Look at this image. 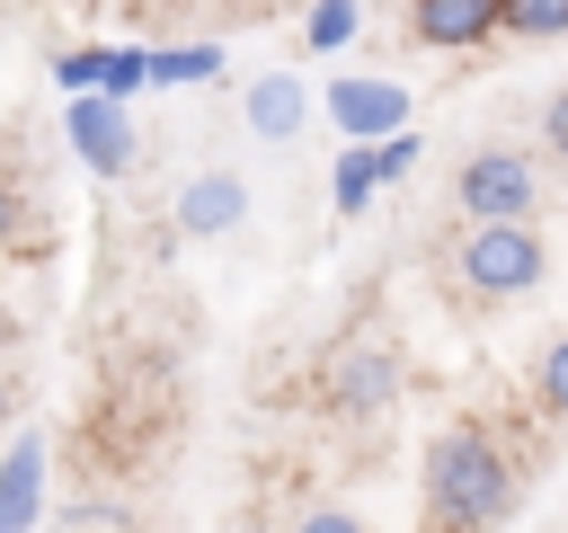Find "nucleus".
<instances>
[{"label": "nucleus", "mask_w": 568, "mask_h": 533, "mask_svg": "<svg viewBox=\"0 0 568 533\" xmlns=\"http://www.w3.org/2000/svg\"><path fill=\"white\" fill-rule=\"evenodd\" d=\"M36 515H44V435H18L0 462V533H18Z\"/></svg>", "instance_id": "nucleus-10"}, {"label": "nucleus", "mask_w": 568, "mask_h": 533, "mask_svg": "<svg viewBox=\"0 0 568 533\" xmlns=\"http://www.w3.org/2000/svg\"><path fill=\"white\" fill-rule=\"evenodd\" d=\"M408 36L435 53H479L488 36H506V0H408Z\"/></svg>", "instance_id": "nucleus-7"}, {"label": "nucleus", "mask_w": 568, "mask_h": 533, "mask_svg": "<svg viewBox=\"0 0 568 533\" xmlns=\"http://www.w3.org/2000/svg\"><path fill=\"white\" fill-rule=\"evenodd\" d=\"M62 133H71L80 169H98V178H124V169H133V115H124L115 89H71Z\"/></svg>", "instance_id": "nucleus-6"}, {"label": "nucleus", "mask_w": 568, "mask_h": 533, "mask_svg": "<svg viewBox=\"0 0 568 533\" xmlns=\"http://www.w3.org/2000/svg\"><path fill=\"white\" fill-rule=\"evenodd\" d=\"M364 36V0H311L302 18V53H346Z\"/></svg>", "instance_id": "nucleus-12"}, {"label": "nucleus", "mask_w": 568, "mask_h": 533, "mask_svg": "<svg viewBox=\"0 0 568 533\" xmlns=\"http://www.w3.org/2000/svg\"><path fill=\"white\" fill-rule=\"evenodd\" d=\"M532 400H541L550 418H568V329L541 346V364H532Z\"/></svg>", "instance_id": "nucleus-16"}, {"label": "nucleus", "mask_w": 568, "mask_h": 533, "mask_svg": "<svg viewBox=\"0 0 568 533\" xmlns=\"http://www.w3.org/2000/svg\"><path fill=\"white\" fill-rule=\"evenodd\" d=\"M240 107H248V133H257V142H293V133L311 124V89H302L293 71H257Z\"/></svg>", "instance_id": "nucleus-9"}, {"label": "nucleus", "mask_w": 568, "mask_h": 533, "mask_svg": "<svg viewBox=\"0 0 568 533\" xmlns=\"http://www.w3.org/2000/svg\"><path fill=\"white\" fill-rule=\"evenodd\" d=\"M27 231H36V213H27V195H18V187H0V249H18Z\"/></svg>", "instance_id": "nucleus-18"}, {"label": "nucleus", "mask_w": 568, "mask_h": 533, "mask_svg": "<svg viewBox=\"0 0 568 533\" xmlns=\"http://www.w3.org/2000/svg\"><path fill=\"white\" fill-rule=\"evenodd\" d=\"M195 80H222V44H169L160 53V89H195Z\"/></svg>", "instance_id": "nucleus-14"}, {"label": "nucleus", "mask_w": 568, "mask_h": 533, "mask_svg": "<svg viewBox=\"0 0 568 533\" xmlns=\"http://www.w3.org/2000/svg\"><path fill=\"white\" fill-rule=\"evenodd\" d=\"M382 178H390V169H382V142H346V151H337V169H328V204L355 222V213L382 195Z\"/></svg>", "instance_id": "nucleus-11"}, {"label": "nucleus", "mask_w": 568, "mask_h": 533, "mask_svg": "<svg viewBox=\"0 0 568 533\" xmlns=\"http://www.w3.org/2000/svg\"><path fill=\"white\" fill-rule=\"evenodd\" d=\"M541 142H550V151H559V160H568V89H559V98H550V107H541Z\"/></svg>", "instance_id": "nucleus-20"}, {"label": "nucleus", "mask_w": 568, "mask_h": 533, "mask_svg": "<svg viewBox=\"0 0 568 533\" xmlns=\"http://www.w3.org/2000/svg\"><path fill=\"white\" fill-rule=\"evenodd\" d=\"M550 275V249L532 222H462L453 240V284L470 302H524L532 284Z\"/></svg>", "instance_id": "nucleus-2"}, {"label": "nucleus", "mask_w": 568, "mask_h": 533, "mask_svg": "<svg viewBox=\"0 0 568 533\" xmlns=\"http://www.w3.org/2000/svg\"><path fill=\"white\" fill-rule=\"evenodd\" d=\"M408 115H417V98H408L399 80H382V71H346V80H328V124H337L346 142H390Z\"/></svg>", "instance_id": "nucleus-5"}, {"label": "nucleus", "mask_w": 568, "mask_h": 533, "mask_svg": "<svg viewBox=\"0 0 568 533\" xmlns=\"http://www.w3.org/2000/svg\"><path fill=\"white\" fill-rule=\"evenodd\" d=\"M382 169H390V178H408V169H417V133H408V124L382 142Z\"/></svg>", "instance_id": "nucleus-19"}, {"label": "nucleus", "mask_w": 568, "mask_h": 533, "mask_svg": "<svg viewBox=\"0 0 568 533\" xmlns=\"http://www.w3.org/2000/svg\"><path fill=\"white\" fill-rule=\"evenodd\" d=\"M320 400H328V418H346V426H382L390 400H399V355H390L382 338H337L328 364H320Z\"/></svg>", "instance_id": "nucleus-3"}, {"label": "nucleus", "mask_w": 568, "mask_h": 533, "mask_svg": "<svg viewBox=\"0 0 568 533\" xmlns=\"http://www.w3.org/2000/svg\"><path fill=\"white\" fill-rule=\"evenodd\" d=\"M106 89H115V98H133V89H160V53H151V44H115V62H106Z\"/></svg>", "instance_id": "nucleus-17"}, {"label": "nucleus", "mask_w": 568, "mask_h": 533, "mask_svg": "<svg viewBox=\"0 0 568 533\" xmlns=\"http://www.w3.org/2000/svg\"><path fill=\"white\" fill-rule=\"evenodd\" d=\"M71 524H133V506H106V497H89V506H71Z\"/></svg>", "instance_id": "nucleus-21"}, {"label": "nucleus", "mask_w": 568, "mask_h": 533, "mask_svg": "<svg viewBox=\"0 0 568 533\" xmlns=\"http://www.w3.org/2000/svg\"><path fill=\"white\" fill-rule=\"evenodd\" d=\"M417 489L435 524H506L515 515V462L488 426H444L417 453Z\"/></svg>", "instance_id": "nucleus-1"}, {"label": "nucleus", "mask_w": 568, "mask_h": 533, "mask_svg": "<svg viewBox=\"0 0 568 533\" xmlns=\"http://www.w3.org/2000/svg\"><path fill=\"white\" fill-rule=\"evenodd\" d=\"M106 62H115V44H71V53H53L62 98H71V89H106Z\"/></svg>", "instance_id": "nucleus-15"}, {"label": "nucleus", "mask_w": 568, "mask_h": 533, "mask_svg": "<svg viewBox=\"0 0 568 533\" xmlns=\"http://www.w3.org/2000/svg\"><path fill=\"white\" fill-rule=\"evenodd\" d=\"M302 524H311V533H346V524H355V506H311Z\"/></svg>", "instance_id": "nucleus-22"}, {"label": "nucleus", "mask_w": 568, "mask_h": 533, "mask_svg": "<svg viewBox=\"0 0 568 533\" xmlns=\"http://www.w3.org/2000/svg\"><path fill=\"white\" fill-rule=\"evenodd\" d=\"M453 204H462V222H532V213H541V169H532L524 151L488 142V151L462 160Z\"/></svg>", "instance_id": "nucleus-4"}, {"label": "nucleus", "mask_w": 568, "mask_h": 533, "mask_svg": "<svg viewBox=\"0 0 568 533\" xmlns=\"http://www.w3.org/2000/svg\"><path fill=\"white\" fill-rule=\"evenodd\" d=\"M9 409H18V400H9V382H0V418H9Z\"/></svg>", "instance_id": "nucleus-24"}, {"label": "nucleus", "mask_w": 568, "mask_h": 533, "mask_svg": "<svg viewBox=\"0 0 568 533\" xmlns=\"http://www.w3.org/2000/svg\"><path fill=\"white\" fill-rule=\"evenodd\" d=\"M506 36L515 44H559L568 36V0H506Z\"/></svg>", "instance_id": "nucleus-13"}, {"label": "nucleus", "mask_w": 568, "mask_h": 533, "mask_svg": "<svg viewBox=\"0 0 568 533\" xmlns=\"http://www.w3.org/2000/svg\"><path fill=\"white\" fill-rule=\"evenodd\" d=\"M248 222V178L240 169H195L178 187V231L186 240H213V231H240Z\"/></svg>", "instance_id": "nucleus-8"}, {"label": "nucleus", "mask_w": 568, "mask_h": 533, "mask_svg": "<svg viewBox=\"0 0 568 533\" xmlns=\"http://www.w3.org/2000/svg\"><path fill=\"white\" fill-rule=\"evenodd\" d=\"M9 338H18V320H9V311H0V355H9Z\"/></svg>", "instance_id": "nucleus-23"}]
</instances>
